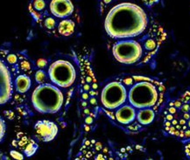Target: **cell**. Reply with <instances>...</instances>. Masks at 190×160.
I'll use <instances>...</instances> for the list:
<instances>
[{
	"label": "cell",
	"instance_id": "12",
	"mask_svg": "<svg viewBox=\"0 0 190 160\" xmlns=\"http://www.w3.org/2000/svg\"><path fill=\"white\" fill-rule=\"evenodd\" d=\"M156 111L152 108H144L139 109L137 112L136 119L141 125H148L152 123L155 118Z\"/></svg>",
	"mask_w": 190,
	"mask_h": 160
},
{
	"label": "cell",
	"instance_id": "7",
	"mask_svg": "<svg viewBox=\"0 0 190 160\" xmlns=\"http://www.w3.org/2000/svg\"><path fill=\"white\" fill-rule=\"evenodd\" d=\"M76 158L77 159H111V152L96 140H87Z\"/></svg>",
	"mask_w": 190,
	"mask_h": 160
},
{
	"label": "cell",
	"instance_id": "18",
	"mask_svg": "<svg viewBox=\"0 0 190 160\" xmlns=\"http://www.w3.org/2000/svg\"><path fill=\"white\" fill-rule=\"evenodd\" d=\"M5 130H6L5 123V121H4V119L0 117V142L2 141V139H3L4 136H5Z\"/></svg>",
	"mask_w": 190,
	"mask_h": 160
},
{
	"label": "cell",
	"instance_id": "4",
	"mask_svg": "<svg viewBox=\"0 0 190 160\" xmlns=\"http://www.w3.org/2000/svg\"><path fill=\"white\" fill-rule=\"evenodd\" d=\"M112 53L117 61L125 65L135 64L143 57L140 43L132 40H121L114 44Z\"/></svg>",
	"mask_w": 190,
	"mask_h": 160
},
{
	"label": "cell",
	"instance_id": "9",
	"mask_svg": "<svg viewBox=\"0 0 190 160\" xmlns=\"http://www.w3.org/2000/svg\"><path fill=\"white\" fill-rule=\"evenodd\" d=\"M34 131L36 136L42 142H50L55 138L58 133V127L48 120L38 121L34 125Z\"/></svg>",
	"mask_w": 190,
	"mask_h": 160
},
{
	"label": "cell",
	"instance_id": "11",
	"mask_svg": "<svg viewBox=\"0 0 190 160\" xmlns=\"http://www.w3.org/2000/svg\"><path fill=\"white\" fill-rule=\"evenodd\" d=\"M136 116H137L136 109L131 104L122 105L121 107H119L115 115L116 121L122 124H129L132 123L136 119Z\"/></svg>",
	"mask_w": 190,
	"mask_h": 160
},
{
	"label": "cell",
	"instance_id": "21",
	"mask_svg": "<svg viewBox=\"0 0 190 160\" xmlns=\"http://www.w3.org/2000/svg\"><path fill=\"white\" fill-rule=\"evenodd\" d=\"M2 156H3V155H1V154H0V159L2 158Z\"/></svg>",
	"mask_w": 190,
	"mask_h": 160
},
{
	"label": "cell",
	"instance_id": "3",
	"mask_svg": "<svg viewBox=\"0 0 190 160\" xmlns=\"http://www.w3.org/2000/svg\"><path fill=\"white\" fill-rule=\"evenodd\" d=\"M63 94L57 87L43 83L33 92L32 102L35 110L44 114L58 112L63 104Z\"/></svg>",
	"mask_w": 190,
	"mask_h": 160
},
{
	"label": "cell",
	"instance_id": "15",
	"mask_svg": "<svg viewBox=\"0 0 190 160\" xmlns=\"http://www.w3.org/2000/svg\"><path fill=\"white\" fill-rule=\"evenodd\" d=\"M15 87L18 92H26L31 87V80L26 75L18 76L15 80Z\"/></svg>",
	"mask_w": 190,
	"mask_h": 160
},
{
	"label": "cell",
	"instance_id": "17",
	"mask_svg": "<svg viewBox=\"0 0 190 160\" xmlns=\"http://www.w3.org/2000/svg\"><path fill=\"white\" fill-rule=\"evenodd\" d=\"M35 79L37 81L38 83L40 84H43L44 82L46 81V74L44 73V71H38L35 75Z\"/></svg>",
	"mask_w": 190,
	"mask_h": 160
},
{
	"label": "cell",
	"instance_id": "5",
	"mask_svg": "<svg viewBox=\"0 0 190 160\" xmlns=\"http://www.w3.org/2000/svg\"><path fill=\"white\" fill-rule=\"evenodd\" d=\"M48 75L50 80L54 84L61 88H67L74 82L76 71L70 62L59 59L51 64Z\"/></svg>",
	"mask_w": 190,
	"mask_h": 160
},
{
	"label": "cell",
	"instance_id": "19",
	"mask_svg": "<svg viewBox=\"0 0 190 160\" xmlns=\"http://www.w3.org/2000/svg\"><path fill=\"white\" fill-rule=\"evenodd\" d=\"M45 25L48 29L52 30L55 27V20L53 18H48L45 20Z\"/></svg>",
	"mask_w": 190,
	"mask_h": 160
},
{
	"label": "cell",
	"instance_id": "13",
	"mask_svg": "<svg viewBox=\"0 0 190 160\" xmlns=\"http://www.w3.org/2000/svg\"><path fill=\"white\" fill-rule=\"evenodd\" d=\"M19 143V146L21 147L20 149L25 152V154L27 157H31L37 151V144L35 142H33L32 139H30L29 137H25V140L21 139L18 141Z\"/></svg>",
	"mask_w": 190,
	"mask_h": 160
},
{
	"label": "cell",
	"instance_id": "16",
	"mask_svg": "<svg viewBox=\"0 0 190 160\" xmlns=\"http://www.w3.org/2000/svg\"><path fill=\"white\" fill-rule=\"evenodd\" d=\"M33 7L36 11H43L44 8L46 7V3L44 0H35L33 2Z\"/></svg>",
	"mask_w": 190,
	"mask_h": 160
},
{
	"label": "cell",
	"instance_id": "2",
	"mask_svg": "<svg viewBox=\"0 0 190 160\" xmlns=\"http://www.w3.org/2000/svg\"><path fill=\"white\" fill-rule=\"evenodd\" d=\"M123 84L129 87L127 99L137 110L152 108L157 113L164 102L165 88L159 81L146 76L134 75L124 78Z\"/></svg>",
	"mask_w": 190,
	"mask_h": 160
},
{
	"label": "cell",
	"instance_id": "10",
	"mask_svg": "<svg viewBox=\"0 0 190 160\" xmlns=\"http://www.w3.org/2000/svg\"><path fill=\"white\" fill-rule=\"evenodd\" d=\"M50 11L57 18H66L74 11V5L70 0H52Z\"/></svg>",
	"mask_w": 190,
	"mask_h": 160
},
{
	"label": "cell",
	"instance_id": "8",
	"mask_svg": "<svg viewBox=\"0 0 190 160\" xmlns=\"http://www.w3.org/2000/svg\"><path fill=\"white\" fill-rule=\"evenodd\" d=\"M12 94V81L8 67L0 59V105L6 103Z\"/></svg>",
	"mask_w": 190,
	"mask_h": 160
},
{
	"label": "cell",
	"instance_id": "6",
	"mask_svg": "<svg viewBox=\"0 0 190 160\" xmlns=\"http://www.w3.org/2000/svg\"><path fill=\"white\" fill-rule=\"evenodd\" d=\"M127 96L126 87L119 82H112L103 88L101 102L108 110H116L124 105L127 100Z\"/></svg>",
	"mask_w": 190,
	"mask_h": 160
},
{
	"label": "cell",
	"instance_id": "20",
	"mask_svg": "<svg viewBox=\"0 0 190 160\" xmlns=\"http://www.w3.org/2000/svg\"><path fill=\"white\" fill-rule=\"evenodd\" d=\"M11 154L12 155L13 158H18V159H23V156H22L19 152L13 151V152H11Z\"/></svg>",
	"mask_w": 190,
	"mask_h": 160
},
{
	"label": "cell",
	"instance_id": "22",
	"mask_svg": "<svg viewBox=\"0 0 190 160\" xmlns=\"http://www.w3.org/2000/svg\"><path fill=\"white\" fill-rule=\"evenodd\" d=\"M189 113H190V110H189Z\"/></svg>",
	"mask_w": 190,
	"mask_h": 160
},
{
	"label": "cell",
	"instance_id": "1",
	"mask_svg": "<svg viewBox=\"0 0 190 160\" xmlns=\"http://www.w3.org/2000/svg\"><path fill=\"white\" fill-rule=\"evenodd\" d=\"M148 25V18L140 6L132 3H121L106 16L105 31L114 39H128L142 34Z\"/></svg>",
	"mask_w": 190,
	"mask_h": 160
},
{
	"label": "cell",
	"instance_id": "14",
	"mask_svg": "<svg viewBox=\"0 0 190 160\" xmlns=\"http://www.w3.org/2000/svg\"><path fill=\"white\" fill-rule=\"evenodd\" d=\"M74 23L70 19H64L58 25L59 34L62 36H70L74 32Z\"/></svg>",
	"mask_w": 190,
	"mask_h": 160
}]
</instances>
